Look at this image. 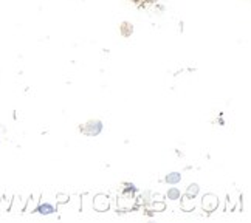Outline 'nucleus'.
Returning a JSON list of instances; mask_svg holds the SVG:
<instances>
[{
	"label": "nucleus",
	"mask_w": 251,
	"mask_h": 223,
	"mask_svg": "<svg viewBox=\"0 0 251 223\" xmlns=\"http://www.w3.org/2000/svg\"><path fill=\"white\" fill-rule=\"evenodd\" d=\"M181 196L183 194L177 186H172L166 191V200H169V201H180Z\"/></svg>",
	"instance_id": "7"
},
{
	"label": "nucleus",
	"mask_w": 251,
	"mask_h": 223,
	"mask_svg": "<svg viewBox=\"0 0 251 223\" xmlns=\"http://www.w3.org/2000/svg\"><path fill=\"white\" fill-rule=\"evenodd\" d=\"M181 180H183L181 172H177V171L166 173V177H165V183L169 186H177L178 183H181Z\"/></svg>",
	"instance_id": "5"
},
{
	"label": "nucleus",
	"mask_w": 251,
	"mask_h": 223,
	"mask_svg": "<svg viewBox=\"0 0 251 223\" xmlns=\"http://www.w3.org/2000/svg\"><path fill=\"white\" fill-rule=\"evenodd\" d=\"M104 130V124L101 120H89L85 121L82 125H79V132L82 135L89 138H93V137H100Z\"/></svg>",
	"instance_id": "1"
},
{
	"label": "nucleus",
	"mask_w": 251,
	"mask_h": 223,
	"mask_svg": "<svg viewBox=\"0 0 251 223\" xmlns=\"http://www.w3.org/2000/svg\"><path fill=\"white\" fill-rule=\"evenodd\" d=\"M92 208L98 212H105L110 208V197L107 194H96L92 198Z\"/></svg>",
	"instance_id": "2"
},
{
	"label": "nucleus",
	"mask_w": 251,
	"mask_h": 223,
	"mask_svg": "<svg viewBox=\"0 0 251 223\" xmlns=\"http://www.w3.org/2000/svg\"><path fill=\"white\" fill-rule=\"evenodd\" d=\"M39 196H31L30 198H26V205H25V211L26 212H36L37 205H39Z\"/></svg>",
	"instance_id": "8"
},
{
	"label": "nucleus",
	"mask_w": 251,
	"mask_h": 223,
	"mask_svg": "<svg viewBox=\"0 0 251 223\" xmlns=\"http://www.w3.org/2000/svg\"><path fill=\"white\" fill-rule=\"evenodd\" d=\"M199 196H200V185H199V183H191V185L185 191V197L196 200Z\"/></svg>",
	"instance_id": "6"
},
{
	"label": "nucleus",
	"mask_w": 251,
	"mask_h": 223,
	"mask_svg": "<svg viewBox=\"0 0 251 223\" xmlns=\"http://www.w3.org/2000/svg\"><path fill=\"white\" fill-rule=\"evenodd\" d=\"M151 2H153V0H151Z\"/></svg>",
	"instance_id": "11"
},
{
	"label": "nucleus",
	"mask_w": 251,
	"mask_h": 223,
	"mask_svg": "<svg viewBox=\"0 0 251 223\" xmlns=\"http://www.w3.org/2000/svg\"><path fill=\"white\" fill-rule=\"evenodd\" d=\"M54 200L57 203V206H59V205H67V201L70 200V196H69V194L59 192V194H56V196H54Z\"/></svg>",
	"instance_id": "10"
},
{
	"label": "nucleus",
	"mask_w": 251,
	"mask_h": 223,
	"mask_svg": "<svg viewBox=\"0 0 251 223\" xmlns=\"http://www.w3.org/2000/svg\"><path fill=\"white\" fill-rule=\"evenodd\" d=\"M123 192L124 194H130V196H137L138 188L135 186V183H124V185H123Z\"/></svg>",
	"instance_id": "9"
},
{
	"label": "nucleus",
	"mask_w": 251,
	"mask_h": 223,
	"mask_svg": "<svg viewBox=\"0 0 251 223\" xmlns=\"http://www.w3.org/2000/svg\"><path fill=\"white\" fill-rule=\"evenodd\" d=\"M201 208L206 212H214L219 208V197L216 194H205L201 198Z\"/></svg>",
	"instance_id": "4"
},
{
	"label": "nucleus",
	"mask_w": 251,
	"mask_h": 223,
	"mask_svg": "<svg viewBox=\"0 0 251 223\" xmlns=\"http://www.w3.org/2000/svg\"><path fill=\"white\" fill-rule=\"evenodd\" d=\"M37 214L41 216H51L54 212H57V203L56 200H39V205H37V209H36Z\"/></svg>",
	"instance_id": "3"
}]
</instances>
